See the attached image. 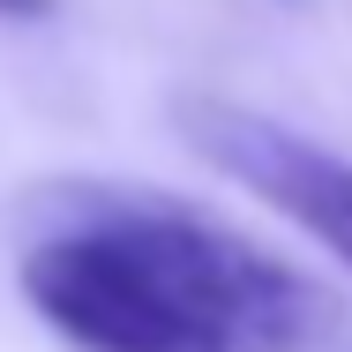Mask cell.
I'll use <instances>...</instances> for the list:
<instances>
[{
  "label": "cell",
  "instance_id": "3957f363",
  "mask_svg": "<svg viewBox=\"0 0 352 352\" xmlns=\"http://www.w3.org/2000/svg\"><path fill=\"white\" fill-rule=\"evenodd\" d=\"M45 8H53V0H0V15H15V23H38Z\"/></svg>",
  "mask_w": 352,
  "mask_h": 352
},
{
  "label": "cell",
  "instance_id": "6da1fadb",
  "mask_svg": "<svg viewBox=\"0 0 352 352\" xmlns=\"http://www.w3.org/2000/svg\"><path fill=\"white\" fill-rule=\"evenodd\" d=\"M23 300L75 352H315L330 292L165 188H60Z\"/></svg>",
  "mask_w": 352,
  "mask_h": 352
},
{
  "label": "cell",
  "instance_id": "7a4b0ae2",
  "mask_svg": "<svg viewBox=\"0 0 352 352\" xmlns=\"http://www.w3.org/2000/svg\"><path fill=\"white\" fill-rule=\"evenodd\" d=\"M180 120H188V142L225 180H240L263 210H278L307 240H322L352 270V157L307 142L300 128H285L255 105H225V98H188Z\"/></svg>",
  "mask_w": 352,
  "mask_h": 352
}]
</instances>
